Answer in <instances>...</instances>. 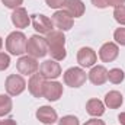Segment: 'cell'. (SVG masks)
<instances>
[{
  "label": "cell",
  "mask_w": 125,
  "mask_h": 125,
  "mask_svg": "<svg viewBox=\"0 0 125 125\" xmlns=\"http://www.w3.org/2000/svg\"><path fill=\"white\" fill-rule=\"evenodd\" d=\"M47 44H48V52L51 54V58L55 61H61L65 58V36L62 31H52L47 33Z\"/></svg>",
  "instance_id": "6da1fadb"
},
{
  "label": "cell",
  "mask_w": 125,
  "mask_h": 125,
  "mask_svg": "<svg viewBox=\"0 0 125 125\" xmlns=\"http://www.w3.org/2000/svg\"><path fill=\"white\" fill-rule=\"evenodd\" d=\"M26 44L28 39L22 32L15 31L6 38V48L12 55H22L23 52H26Z\"/></svg>",
  "instance_id": "7a4b0ae2"
},
{
  "label": "cell",
  "mask_w": 125,
  "mask_h": 125,
  "mask_svg": "<svg viewBox=\"0 0 125 125\" xmlns=\"http://www.w3.org/2000/svg\"><path fill=\"white\" fill-rule=\"evenodd\" d=\"M26 52L33 58H41L48 54V44L47 39L39 35H32L26 44Z\"/></svg>",
  "instance_id": "3957f363"
},
{
  "label": "cell",
  "mask_w": 125,
  "mask_h": 125,
  "mask_svg": "<svg viewBox=\"0 0 125 125\" xmlns=\"http://www.w3.org/2000/svg\"><path fill=\"white\" fill-rule=\"evenodd\" d=\"M86 82V71L79 67H71L64 73V83L70 87H80Z\"/></svg>",
  "instance_id": "277c9868"
},
{
  "label": "cell",
  "mask_w": 125,
  "mask_h": 125,
  "mask_svg": "<svg viewBox=\"0 0 125 125\" xmlns=\"http://www.w3.org/2000/svg\"><path fill=\"white\" fill-rule=\"evenodd\" d=\"M26 87L25 79L19 74H10L6 79V92L10 96H18L21 94Z\"/></svg>",
  "instance_id": "5b68a950"
},
{
  "label": "cell",
  "mask_w": 125,
  "mask_h": 125,
  "mask_svg": "<svg viewBox=\"0 0 125 125\" xmlns=\"http://www.w3.org/2000/svg\"><path fill=\"white\" fill-rule=\"evenodd\" d=\"M39 74L44 77V79H48V80H54L57 77H60L61 74V67L60 64L55 61V60H47L41 64L39 67Z\"/></svg>",
  "instance_id": "8992f818"
},
{
  "label": "cell",
  "mask_w": 125,
  "mask_h": 125,
  "mask_svg": "<svg viewBox=\"0 0 125 125\" xmlns=\"http://www.w3.org/2000/svg\"><path fill=\"white\" fill-rule=\"evenodd\" d=\"M16 67H18V71L21 74H25V76H32L36 73L38 70V61L36 58H33L31 55H23L21 57L18 62H16Z\"/></svg>",
  "instance_id": "52a82bcc"
},
{
  "label": "cell",
  "mask_w": 125,
  "mask_h": 125,
  "mask_svg": "<svg viewBox=\"0 0 125 125\" xmlns=\"http://www.w3.org/2000/svg\"><path fill=\"white\" fill-rule=\"evenodd\" d=\"M51 21H52L54 26L58 28V31H68L73 28V18L65 10H57L52 15Z\"/></svg>",
  "instance_id": "ba28073f"
},
{
  "label": "cell",
  "mask_w": 125,
  "mask_h": 125,
  "mask_svg": "<svg viewBox=\"0 0 125 125\" xmlns=\"http://www.w3.org/2000/svg\"><path fill=\"white\" fill-rule=\"evenodd\" d=\"M31 22H32V26L33 29L39 33H50L52 31V21L44 15H32L31 16Z\"/></svg>",
  "instance_id": "9c48e42d"
},
{
  "label": "cell",
  "mask_w": 125,
  "mask_h": 125,
  "mask_svg": "<svg viewBox=\"0 0 125 125\" xmlns=\"http://www.w3.org/2000/svg\"><path fill=\"white\" fill-rule=\"evenodd\" d=\"M62 94V84L58 82H45L44 84V97L50 102H55Z\"/></svg>",
  "instance_id": "30bf717a"
},
{
  "label": "cell",
  "mask_w": 125,
  "mask_h": 125,
  "mask_svg": "<svg viewBox=\"0 0 125 125\" xmlns=\"http://www.w3.org/2000/svg\"><path fill=\"white\" fill-rule=\"evenodd\" d=\"M96 60H97L96 52L92 48H89V47H83L77 52V61H79V64L82 67H86V68L87 67H93Z\"/></svg>",
  "instance_id": "8fae6325"
},
{
  "label": "cell",
  "mask_w": 125,
  "mask_h": 125,
  "mask_svg": "<svg viewBox=\"0 0 125 125\" xmlns=\"http://www.w3.org/2000/svg\"><path fill=\"white\" fill-rule=\"evenodd\" d=\"M118 54H119V48H118V45L114 44V42H106V44H103V45L100 47V50H99V58L103 62L114 61V60L118 57Z\"/></svg>",
  "instance_id": "7c38bea8"
},
{
  "label": "cell",
  "mask_w": 125,
  "mask_h": 125,
  "mask_svg": "<svg viewBox=\"0 0 125 125\" xmlns=\"http://www.w3.org/2000/svg\"><path fill=\"white\" fill-rule=\"evenodd\" d=\"M44 84L45 79L41 74H32L28 83V89L33 97H42L44 96Z\"/></svg>",
  "instance_id": "4fadbf2b"
},
{
  "label": "cell",
  "mask_w": 125,
  "mask_h": 125,
  "mask_svg": "<svg viewBox=\"0 0 125 125\" xmlns=\"http://www.w3.org/2000/svg\"><path fill=\"white\" fill-rule=\"evenodd\" d=\"M36 118L39 122L47 125H52L54 122H57L58 119V115L55 112V109H52L51 106H41L38 111H36Z\"/></svg>",
  "instance_id": "5bb4252c"
},
{
  "label": "cell",
  "mask_w": 125,
  "mask_h": 125,
  "mask_svg": "<svg viewBox=\"0 0 125 125\" xmlns=\"http://www.w3.org/2000/svg\"><path fill=\"white\" fill-rule=\"evenodd\" d=\"M31 19L28 16V12L23 9V7H18L13 10L12 13V23L16 26V28H26L29 25Z\"/></svg>",
  "instance_id": "9a60e30c"
},
{
  "label": "cell",
  "mask_w": 125,
  "mask_h": 125,
  "mask_svg": "<svg viewBox=\"0 0 125 125\" xmlns=\"http://www.w3.org/2000/svg\"><path fill=\"white\" fill-rule=\"evenodd\" d=\"M89 80L93 83V84H103L106 80H108V70L103 67V65H96L92 67L90 73H89Z\"/></svg>",
  "instance_id": "2e32d148"
},
{
  "label": "cell",
  "mask_w": 125,
  "mask_h": 125,
  "mask_svg": "<svg viewBox=\"0 0 125 125\" xmlns=\"http://www.w3.org/2000/svg\"><path fill=\"white\" fill-rule=\"evenodd\" d=\"M64 10L71 18H80L84 13V4L82 0H67L64 4Z\"/></svg>",
  "instance_id": "e0dca14e"
},
{
  "label": "cell",
  "mask_w": 125,
  "mask_h": 125,
  "mask_svg": "<svg viewBox=\"0 0 125 125\" xmlns=\"http://www.w3.org/2000/svg\"><path fill=\"white\" fill-rule=\"evenodd\" d=\"M122 102H124L122 94L116 90H112V92L106 93V96H105V105L111 109H118L122 105Z\"/></svg>",
  "instance_id": "ac0fdd59"
},
{
  "label": "cell",
  "mask_w": 125,
  "mask_h": 125,
  "mask_svg": "<svg viewBox=\"0 0 125 125\" xmlns=\"http://www.w3.org/2000/svg\"><path fill=\"white\" fill-rule=\"evenodd\" d=\"M86 111L89 115L92 116H100L105 112V105L99 100V99H90L86 103Z\"/></svg>",
  "instance_id": "d6986e66"
},
{
  "label": "cell",
  "mask_w": 125,
  "mask_h": 125,
  "mask_svg": "<svg viewBox=\"0 0 125 125\" xmlns=\"http://www.w3.org/2000/svg\"><path fill=\"white\" fill-rule=\"evenodd\" d=\"M12 111V99L7 94H0V116L10 114Z\"/></svg>",
  "instance_id": "ffe728a7"
},
{
  "label": "cell",
  "mask_w": 125,
  "mask_h": 125,
  "mask_svg": "<svg viewBox=\"0 0 125 125\" xmlns=\"http://www.w3.org/2000/svg\"><path fill=\"white\" fill-rule=\"evenodd\" d=\"M124 77L125 74L121 68H112V70L108 71V80L111 83H114V84H119L124 80Z\"/></svg>",
  "instance_id": "44dd1931"
},
{
  "label": "cell",
  "mask_w": 125,
  "mask_h": 125,
  "mask_svg": "<svg viewBox=\"0 0 125 125\" xmlns=\"http://www.w3.org/2000/svg\"><path fill=\"white\" fill-rule=\"evenodd\" d=\"M114 18L119 25H125V6H118L114 10Z\"/></svg>",
  "instance_id": "7402d4cb"
},
{
  "label": "cell",
  "mask_w": 125,
  "mask_h": 125,
  "mask_svg": "<svg viewBox=\"0 0 125 125\" xmlns=\"http://www.w3.org/2000/svg\"><path fill=\"white\" fill-rule=\"evenodd\" d=\"M114 39L119 44L125 47V28H118L116 31L114 32Z\"/></svg>",
  "instance_id": "603a6c76"
},
{
  "label": "cell",
  "mask_w": 125,
  "mask_h": 125,
  "mask_svg": "<svg viewBox=\"0 0 125 125\" xmlns=\"http://www.w3.org/2000/svg\"><path fill=\"white\" fill-rule=\"evenodd\" d=\"M58 125H80L79 124V119L73 115H67V116H62L61 119L58 121Z\"/></svg>",
  "instance_id": "cb8c5ba5"
},
{
  "label": "cell",
  "mask_w": 125,
  "mask_h": 125,
  "mask_svg": "<svg viewBox=\"0 0 125 125\" xmlns=\"http://www.w3.org/2000/svg\"><path fill=\"white\" fill-rule=\"evenodd\" d=\"M9 65H10V57L4 52H0V71L9 68Z\"/></svg>",
  "instance_id": "d4e9b609"
},
{
  "label": "cell",
  "mask_w": 125,
  "mask_h": 125,
  "mask_svg": "<svg viewBox=\"0 0 125 125\" xmlns=\"http://www.w3.org/2000/svg\"><path fill=\"white\" fill-rule=\"evenodd\" d=\"M65 1L67 0H45L48 7H51V9H61V7H64Z\"/></svg>",
  "instance_id": "484cf974"
},
{
  "label": "cell",
  "mask_w": 125,
  "mask_h": 125,
  "mask_svg": "<svg viewBox=\"0 0 125 125\" xmlns=\"http://www.w3.org/2000/svg\"><path fill=\"white\" fill-rule=\"evenodd\" d=\"M3 1V4L6 6V7H9V9H18V7H21V4L23 3V0H1Z\"/></svg>",
  "instance_id": "4316f807"
},
{
  "label": "cell",
  "mask_w": 125,
  "mask_h": 125,
  "mask_svg": "<svg viewBox=\"0 0 125 125\" xmlns=\"http://www.w3.org/2000/svg\"><path fill=\"white\" fill-rule=\"evenodd\" d=\"M92 3H93L96 7H99V9L108 7V0H92Z\"/></svg>",
  "instance_id": "83f0119b"
},
{
  "label": "cell",
  "mask_w": 125,
  "mask_h": 125,
  "mask_svg": "<svg viewBox=\"0 0 125 125\" xmlns=\"http://www.w3.org/2000/svg\"><path fill=\"white\" fill-rule=\"evenodd\" d=\"M125 0H108V6H114V7H118V6H124Z\"/></svg>",
  "instance_id": "f1b7e54d"
},
{
  "label": "cell",
  "mask_w": 125,
  "mask_h": 125,
  "mask_svg": "<svg viewBox=\"0 0 125 125\" xmlns=\"http://www.w3.org/2000/svg\"><path fill=\"white\" fill-rule=\"evenodd\" d=\"M84 125H105V122L100 121V119H90V121H87Z\"/></svg>",
  "instance_id": "f546056e"
},
{
  "label": "cell",
  "mask_w": 125,
  "mask_h": 125,
  "mask_svg": "<svg viewBox=\"0 0 125 125\" xmlns=\"http://www.w3.org/2000/svg\"><path fill=\"white\" fill-rule=\"evenodd\" d=\"M0 125H16V121H13V119H4V121H0Z\"/></svg>",
  "instance_id": "4dcf8cb0"
},
{
  "label": "cell",
  "mask_w": 125,
  "mask_h": 125,
  "mask_svg": "<svg viewBox=\"0 0 125 125\" xmlns=\"http://www.w3.org/2000/svg\"><path fill=\"white\" fill-rule=\"evenodd\" d=\"M118 119H119V122H121V125H125V112H122V114H119Z\"/></svg>",
  "instance_id": "1f68e13d"
},
{
  "label": "cell",
  "mask_w": 125,
  "mask_h": 125,
  "mask_svg": "<svg viewBox=\"0 0 125 125\" xmlns=\"http://www.w3.org/2000/svg\"><path fill=\"white\" fill-rule=\"evenodd\" d=\"M1 47H3V41H1V38H0V50H1Z\"/></svg>",
  "instance_id": "d6a6232c"
}]
</instances>
